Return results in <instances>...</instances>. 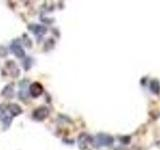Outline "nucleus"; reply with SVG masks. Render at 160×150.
I'll return each mask as SVG.
<instances>
[{
    "label": "nucleus",
    "mask_w": 160,
    "mask_h": 150,
    "mask_svg": "<svg viewBox=\"0 0 160 150\" xmlns=\"http://www.w3.org/2000/svg\"><path fill=\"white\" fill-rule=\"evenodd\" d=\"M150 89L154 94H159L160 92V83L157 81V80H153L151 81V84H150Z\"/></svg>",
    "instance_id": "nucleus-1"
}]
</instances>
